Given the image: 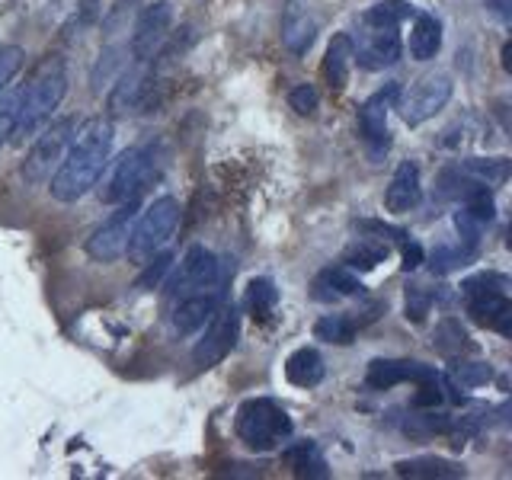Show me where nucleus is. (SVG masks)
<instances>
[{"instance_id":"nucleus-28","label":"nucleus","mask_w":512,"mask_h":480,"mask_svg":"<svg viewBox=\"0 0 512 480\" xmlns=\"http://www.w3.org/2000/svg\"><path fill=\"white\" fill-rule=\"evenodd\" d=\"M314 336L324 343H336V346H349L356 340V324L346 317V314H327L320 317L314 324Z\"/></svg>"},{"instance_id":"nucleus-3","label":"nucleus","mask_w":512,"mask_h":480,"mask_svg":"<svg viewBox=\"0 0 512 480\" xmlns=\"http://www.w3.org/2000/svg\"><path fill=\"white\" fill-rule=\"evenodd\" d=\"M160 164H164V144L148 138L132 144L128 151L119 154V160L112 164L106 183L100 186L103 202L119 205L125 199H141V192L148 189V183L157 176Z\"/></svg>"},{"instance_id":"nucleus-13","label":"nucleus","mask_w":512,"mask_h":480,"mask_svg":"<svg viewBox=\"0 0 512 480\" xmlns=\"http://www.w3.org/2000/svg\"><path fill=\"white\" fill-rule=\"evenodd\" d=\"M362 42L352 45V61H359L365 71H381L400 61V36L397 26H368L362 23Z\"/></svg>"},{"instance_id":"nucleus-12","label":"nucleus","mask_w":512,"mask_h":480,"mask_svg":"<svg viewBox=\"0 0 512 480\" xmlns=\"http://www.w3.org/2000/svg\"><path fill=\"white\" fill-rule=\"evenodd\" d=\"M397 93H400V87L388 84V87H381L378 93L368 96V100L359 106V135L368 144L372 157H381L384 151H388V144H391V138H388V112L397 103Z\"/></svg>"},{"instance_id":"nucleus-5","label":"nucleus","mask_w":512,"mask_h":480,"mask_svg":"<svg viewBox=\"0 0 512 480\" xmlns=\"http://www.w3.org/2000/svg\"><path fill=\"white\" fill-rule=\"evenodd\" d=\"M234 266L228 269L224 266V260H218V256L196 244L189 247L180 269L173 272V279L167 282V304L173 308L176 301L183 298H192V295H202V292H224V285H228Z\"/></svg>"},{"instance_id":"nucleus-11","label":"nucleus","mask_w":512,"mask_h":480,"mask_svg":"<svg viewBox=\"0 0 512 480\" xmlns=\"http://www.w3.org/2000/svg\"><path fill=\"white\" fill-rule=\"evenodd\" d=\"M173 26V4L170 0H157V4L144 7L141 16L135 20L132 42H128V55L132 61H151L164 48L167 36Z\"/></svg>"},{"instance_id":"nucleus-42","label":"nucleus","mask_w":512,"mask_h":480,"mask_svg":"<svg viewBox=\"0 0 512 480\" xmlns=\"http://www.w3.org/2000/svg\"><path fill=\"white\" fill-rule=\"evenodd\" d=\"M487 7L500 16L503 23H509V16H512V0H487Z\"/></svg>"},{"instance_id":"nucleus-22","label":"nucleus","mask_w":512,"mask_h":480,"mask_svg":"<svg viewBox=\"0 0 512 480\" xmlns=\"http://www.w3.org/2000/svg\"><path fill=\"white\" fill-rule=\"evenodd\" d=\"M285 378L295 388H317L324 381V356L314 346H301L285 359Z\"/></svg>"},{"instance_id":"nucleus-14","label":"nucleus","mask_w":512,"mask_h":480,"mask_svg":"<svg viewBox=\"0 0 512 480\" xmlns=\"http://www.w3.org/2000/svg\"><path fill=\"white\" fill-rule=\"evenodd\" d=\"M154 87V74L148 71V61H135V68H125L122 77L116 80V87L109 93V112L112 116H128V112H138L148 103Z\"/></svg>"},{"instance_id":"nucleus-1","label":"nucleus","mask_w":512,"mask_h":480,"mask_svg":"<svg viewBox=\"0 0 512 480\" xmlns=\"http://www.w3.org/2000/svg\"><path fill=\"white\" fill-rule=\"evenodd\" d=\"M112 138H116L112 135V122L103 116H93L77 125L61 164L48 176V180H52L48 189H52V196L58 202L84 199L87 192L100 183V176L109 164V154H112Z\"/></svg>"},{"instance_id":"nucleus-40","label":"nucleus","mask_w":512,"mask_h":480,"mask_svg":"<svg viewBox=\"0 0 512 480\" xmlns=\"http://www.w3.org/2000/svg\"><path fill=\"white\" fill-rule=\"evenodd\" d=\"M317 100L320 96L311 84H298V87L288 90V106H292L298 116H311V112L317 109Z\"/></svg>"},{"instance_id":"nucleus-36","label":"nucleus","mask_w":512,"mask_h":480,"mask_svg":"<svg viewBox=\"0 0 512 480\" xmlns=\"http://www.w3.org/2000/svg\"><path fill=\"white\" fill-rule=\"evenodd\" d=\"M16 112H20V93L0 96V148H4L16 132Z\"/></svg>"},{"instance_id":"nucleus-37","label":"nucleus","mask_w":512,"mask_h":480,"mask_svg":"<svg viewBox=\"0 0 512 480\" xmlns=\"http://www.w3.org/2000/svg\"><path fill=\"white\" fill-rule=\"evenodd\" d=\"M356 228L365 231L368 237H375V240H394V244H404V240H407V231L397 228V224H388V221L362 218V221H356Z\"/></svg>"},{"instance_id":"nucleus-8","label":"nucleus","mask_w":512,"mask_h":480,"mask_svg":"<svg viewBox=\"0 0 512 480\" xmlns=\"http://www.w3.org/2000/svg\"><path fill=\"white\" fill-rule=\"evenodd\" d=\"M77 132V119H58L55 125H48L45 132L32 141V148L23 160V180L26 183H45L48 176L55 173V167L61 164L64 151Z\"/></svg>"},{"instance_id":"nucleus-6","label":"nucleus","mask_w":512,"mask_h":480,"mask_svg":"<svg viewBox=\"0 0 512 480\" xmlns=\"http://www.w3.org/2000/svg\"><path fill=\"white\" fill-rule=\"evenodd\" d=\"M176 224H180V202H176L173 196L154 199L135 218L132 234H128V244H125V256L138 266L144 260H151L157 250H164V244L176 231Z\"/></svg>"},{"instance_id":"nucleus-20","label":"nucleus","mask_w":512,"mask_h":480,"mask_svg":"<svg viewBox=\"0 0 512 480\" xmlns=\"http://www.w3.org/2000/svg\"><path fill=\"white\" fill-rule=\"evenodd\" d=\"M365 292V285L349 266H327L314 279V298L317 301H336V298H356Z\"/></svg>"},{"instance_id":"nucleus-25","label":"nucleus","mask_w":512,"mask_h":480,"mask_svg":"<svg viewBox=\"0 0 512 480\" xmlns=\"http://www.w3.org/2000/svg\"><path fill=\"white\" fill-rule=\"evenodd\" d=\"M285 461L292 464L298 477H327V458L320 452L317 442H295L285 448Z\"/></svg>"},{"instance_id":"nucleus-21","label":"nucleus","mask_w":512,"mask_h":480,"mask_svg":"<svg viewBox=\"0 0 512 480\" xmlns=\"http://www.w3.org/2000/svg\"><path fill=\"white\" fill-rule=\"evenodd\" d=\"M468 314L471 320L484 327H493L500 330L503 336L512 333V304H509V295L500 292V295H480V298H468Z\"/></svg>"},{"instance_id":"nucleus-9","label":"nucleus","mask_w":512,"mask_h":480,"mask_svg":"<svg viewBox=\"0 0 512 480\" xmlns=\"http://www.w3.org/2000/svg\"><path fill=\"white\" fill-rule=\"evenodd\" d=\"M452 77L442 74V71H432V74H423L420 80H413L410 90L400 96V119H404L407 125H423L426 119H432L436 112L445 109V103L452 100Z\"/></svg>"},{"instance_id":"nucleus-35","label":"nucleus","mask_w":512,"mask_h":480,"mask_svg":"<svg viewBox=\"0 0 512 480\" xmlns=\"http://www.w3.org/2000/svg\"><path fill=\"white\" fill-rule=\"evenodd\" d=\"M474 260V247H436L429 256V266L432 272H452V269H461Z\"/></svg>"},{"instance_id":"nucleus-16","label":"nucleus","mask_w":512,"mask_h":480,"mask_svg":"<svg viewBox=\"0 0 512 480\" xmlns=\"http://www.w3.org/2000/svg\"><path fill=\"white\" fill-rule=\"evenodd\" d=\"M420 202H423L420 167H416V160H400L388 183V192H384V205H388V212L394 215H407Z\"/></svg>"},{"instance_id":"nucleus-32","label":"nucleus","mask_w":512,"mask_h":480,"mask_svg":"<svg viewBox=\"0 0 512 480\" xmlns=\"http://www.w3.org/2000/svg\"><path fill=\"white\" fill-rule=\"evenodd\" d=\"M173 260L176 256L170 253V250H164V253H154L151 260H144L141 266H144V272L138 276V288L141 292H154V288H160V282H164V276L173 269Z\"/></svg>"},{"instance_id":"nucleus-17","label":"nucleus","mask_w":512,"mask_h":480,"mask_svg":"<svg viewBox=\"0 0 512 480\" xmlns=\"http://www.w3.org/2000/svg\"><path fill=\"white\" fill-rule=\"evenodd\" d=\"M317 39V20L311 10L304 7V0H288L282 13V42L292 55H304Z\"/></svg>"},{"instance_id":"nucleus-38","label":"nucleus","mask_w":512,"mask_h":480,"mask_svg":"<svg viewBox=\"0 0 512 480\" xmlns=\"http://www.w3.org/2000/svg\"><path fill=\"white\" fill-rule=\"evenodd\" d=\"M23 58H26V52H23L20 45H4V48H0V93L7 90L13 74L23 68Z\"/></svg>"},{"instance_id":"nucleus-24","label":"nucleus","mask_w":512,"mask_h":480,"mask_svg":"<svg viewBox=\"0 0 512 480\" xmlns=\"http://www.w3.org/2000/svg\"><path fill=\"white\" fill-rule=\"evenodd\" d=\"M352 39L346 32L333 36V42L327 45V58H324V74H327V84L333 90H343L349 84V71H352Z\"/></svg>"},{"instance_id":"nucleus-18","label":"nucleus","mask_w":512,"mask_h":480,"mask_svg":"<svg viewBox=\"0 0 512 480\" xmlns=\"http://www.w3.org/2000/svg\"><path fill=\"white\" fill-rule=\"evenodd\" d=\"M221 301H224V292H202V295H192V298L176 301L173 308H170L176 333L189 336V333L202 330V324L215 314V308H218Z\"/></svg>"},{"instance_id":"nucleus-39","label":"nucleus","mask_w":512,"mask_h":480,"mask_svg":"<svg viewBox=\"0 0 512 480\" xmlns=\"http://www.w3.org/2000/svg\"><path fill=\"white\" fill-rule=\"evenodd\" d=\"M429 308H432V292H426V285H410L407 288V320L420 324V320H426Z\"/></svg>"},{"instance_id":"nucleus-10","label":"nucleus","mask_w":512,"mask_h":480,"mask_svg":"<svg viewBox=\"0 0 512 480\" xmlns=\"http://www.w3.org/2000/svg\"><path fill=\"white\" fill-rule=\"evenodd\" d=\"M138 212H141V199H125L119 202L116 212L87 237V253L96 263H116L119 256H125V244H128V234H132Z\"/></svg>"},{"instance_id":"nucleus-19","label":"nucleus","mask_w":512,"mask_h":480,"mask_svg":"<svg viewBox=\"0 0 512 480\" xmlns=\"http://www.w3.org/2000/svg\"><path fill=\"white\" fill-rule=\"evenodd\" d=\"M394 474L413 480H452V477H464V468L458 461H448L439 455H416V458H400L394 464Z\"/></svg>"},{"instance_id":"nucleus-31","label":"nucleus","mask_w":512,"mask_h":480,"mask_svg":"<svg viewBox=\"0 0 512 480\" xmlns=\"http://www.w3.org/2000/svg\"><path fill=\"white\" fill-rule=\"evenodd\" d=\"M276 301H279V292L276 285H272V279H250L247 285V304L253 317H269L272 311H276Z\"/></svg>"},{"instance_id":"nucleus-29","label":"nucleus","mask_w":512,"mask_h":480,"mask_svg":"<svg viewBox=\"0 0 512 480\" xmlns=\"http://www.w3.org/2000/svg\"><path fill=\"white\" fill-rule=\"evenodd\" d=\"M436 349L445 352L448 359H455V356H464V352H474V343H471V336L461 330L458 320H442L436 327Z\"/></svg>"},{"instance_id":"nucleus-30","label":"nucleus","mask_w":512,"mask_h":480,"mask_svg":"<svg viewBox=\"0 0 512 480\" xmlns=\"http://www.w3.org/2000/svg\"><path fill=\"white\" fill-rule=\"evenodd\" d=\"M407 16H413V7L407 4V0H381V4H375L362 16V23H368V26H400Z\"/></svg>"},{"instance_id":"nucleus-33","label":"nucleus","mask_w":512,"mask_h":480,"mask_svg":"<svg viewBox=\"0 0 512 480\" xmlns=\"http://www.w3.org/2000/svg\"><path fill=\"white\" fill-rule=\"evenodd\" d=\"M509 288V279L500 272H477V276L461 282V295L464 298H480V295H500Z\"/></svg>"},{"instance_id":"nucleus-43","label":"nucleus","mask_w":512,"mask_h":480,"mask_svg":"<svg viewBox=\"0 0 512 480\" xmlns=\"http://www.w3.org/2000/svg\"><path fill=\"white\" fill-rule=\"evenodd\" d=\"M509 55H512V45L506 42V45H503V68H506V71H512V61H509Z\"/></svg>"},{"instance_id":"nucleus-26","label":"nucleus","mask_w":512,"mask_h":480,"mask_svg":"<svg viewBox=\"0 0 512 480\" xmlns=\"http://www.w3.org/2000/svg\"><path fill=\"white\" fill-rule=\"evenodd\" d=\"M384 256H388V244H384V240L362 237V240H356V244L346 247L343 266H349V269H375L378 263H384Z\"/></svg>"},{"instance_id":"nucleus-4","label":"nucleus","mask_w":512,"mask_h":480,"mask_svg":"<svg viewBox=\"0 0 512 480\" xmlns=\"http://www.w3.org/2000/svg\"><path fill=\"white\" fill-rule=\"evenodd\" d=\"M237 439L253 452H276L292 436V416L272 397H250L237 410Z\"/></svg>"},{"instance_id":"nucleus-34","label":"nucleus","mask_w":512,"mask_h":480,"mask_svg":"<svg viewBox=\"0 0 512 480\" xmlns=\"http://www.w3.org/2000/svg\"><path fill=\"white\" fill-rule=\"evenodd\" d=\"M493 378V368L487 362H468V359H458L455 356V365H452V381H458L461 388H480V384H487Z\"/></svg>"},{"instance_id":"nucleus-2","label":"nucleus","mask_w":512,"mask_h":480,"mask_svg":"<svg viewBox=\"0 0 512 480\" xmlns=\"http://www.w3.org/2000/svg\"><path fill=\"white\" fill-rule=\"evenodd\" d=\"M64 93H68V68L64 58H45L36 74L29 77V84L20 90V112H16V138L32 135L36 128L52 119V112L61 106Z\"/></svg>"},{"instance_id":"nucleus-23","label":"nucleus","mask_w":512,"mask_h":480,"mask_svg":"<svg viewBox=\"0 0 512 480\" xmlns=\"http://www.w3.org/2000/svg\"><path fill=\"white\" fill-rule=\"evenodd\" d=\"M442 48V23L432 13H416L410 29V58L413 61H432Z\"/></svg>"},{"instance_id":"nucleus-7","label":"nucleus","mask_w":512,"mask_h":480,"mask_svg":"<svg viewBox=\"0 0 512 480\" xmlns=\"http://www.w3.org/2000/svg\"><path fill=\"white\" fill-rule=\"evenodd\" d=\"M205 333L202 340L196 343V349H192V362H196V368H215L221 365L224 359L231 356V349L237 346V336H240V311L234 308V304L221 301L215 314L205 320Z\"/></svg>"},{"instance_id":"nucleus-15","label":"nucleus","mask_w":512,"mask_h":480,"mask_svg":"<svg viewBox=\"0 0 512 480\" xmlns=\"http://www.w3.org/2000/svg\"><path fill=\"white\" fill-rule=\"evenodd\" d=\"M436 375V368L413 362V359H372L365 372V384L375 391H388L394 384H407V381H426Z\"/></svg>"},{"instance_id":"nucleus-27","label":"nucleus","mask_w":512,"mask_h":480,"mask_svg":"<svg viewBox=\"0 0 512 480\" xmlns=\"http://www.w3.org/2000/svg\"><path fill=\"white\" fill-rule=\"evenodd\" d=\"M461 170L484 186H503L509 180V160L506 157H468L461 164Z\"/></svg>"},{"instance_id":"nucleus-41","label":"nucleus","mask_w":512,"mask_h":480,"mask_svg":"<svg viewBox=\"0 0 512 480\" xmlns=\"http://www.w3.org/2000/svg\"><path fill=\"white\" fill-rule=\"evenodd\" d=\"M400 256H404V269H407V272L426 263V253H423V247L416 244V240H410V237L404 240V244H400Z\"/></svg>"}]
</instances>
